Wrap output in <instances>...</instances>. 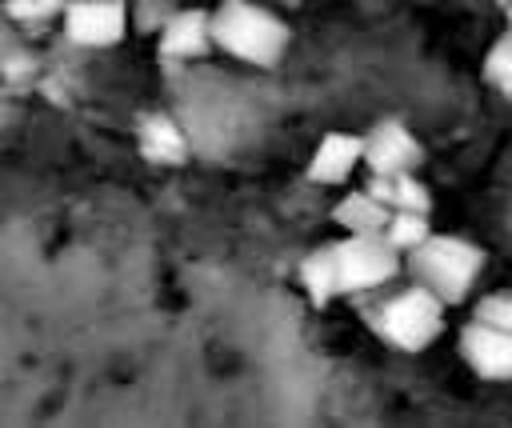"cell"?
Returning a JSON list of instances; mask_svg holds the SVG:
<instances>
[{
  "mask_svg": "<svg viewBox=\"0 0 512 428\" xmlns=\"http://www.w3.org/2000/svg\"><path fill=\"white\" fill-rule=\"evenodd\" d=\"M212 36L216 48L256 68H272L288 48V24L252 0H220L212 12Z\"/></svg>",
  "mask_w": 512,
  "mask_h": 428,
  "instance_id": "cell-1",
  "label": "cell"
},
{
  "mask_svg": "<svg viewBox=\"0 0 512 428\" xmlns=\"http://www.w3.org/2000/svg\"><path fill=\"white\" fill-rule=\"evenodd\" d=\"M368 324L380 340H388L400 352H420L444 332V300L428 284H412L392 292L388 300L368 308Z\"/></svg>",
  "mask_w": 512,
  "mask_h": 428,
  "instance_id": "cell-2",
  "label": "cell"
},
{
  "mask_svg": "<svg viewBox=\"0 0 512 428\" xmlns=\"http://www.w3.org/2000/svg\"><path fill=\"white\" fill-rule=\"evenodd\" d=\"M480 268H484V248L464 236H448V232H440V236L432 232L420 248L408 252L412 280L428 284L444 304H460L472 292Z\"/></svg>",
  "mask_w": 512,
  "mask_h": 428,
  "instance_id": "cell-3",
  "label": "cell"
},
{
  "mask_svg": "<svg viewBox=\"0 0 512 428\" xmlns=\"http://www.w3.org/2000/svg\"><path fill=\"white\" fill-rule=\"evenodd\" d=\"M336 264L340 292H368L400 272V252L384 232H348V240H336Z\"/></svg>",
  "mask_w": 512,
  "mask_h": 428,
  "instance_id": "cell-4",
  "label": "cell"
},
{
  "mask_svg": "<svg viewBox=\"0 0 512 428\" xmlns=\"http://www.w3.org/2000/svg\"><path fill=\"white\" fill-rule=\"evenodd\" d=\"M64 32L72 44L108 48L128 32V4L124 0H72L64 12Z\"/></svg>",
  "mask_w": 512,
  "mask_h": 428,
  "instance_id": "cell-5",
  "label": "cell"
},
{
  "mask_svg": "<svg viewBox=\"0 0 512 428\" xmlns=\"http://www.w3.org/2000/svg\"><path fill=\"white\" fill-rule=\"evenodd\" d=\"M460 352L468 368L484 380H512V328L488 324V320H468L460 328Z\"/></svg>",
  "mask_w": 512,
  "mask_h": 428,
  "instance_id": "cell-6",
  "label": "cell"
},
{
  "mask_svg": "<svg viewBox=\"0 0 512 428\" xmlns=\"http://www.w3.org/2000/svg\"><path fill=\"white\" fill-rule=\"evenodd\" d=\"M424 160L420 140L400 124V120H380L368 136H364V164L376 176H396V172H412Z\"/></svg>",
  "mask_w": 512,
  "mask_h": 428,
  "instance_id": "cell-7",
  "label": "cell"
},
{
  "mask_svg": "<svg viewBox=\"0 0 512 428\" xmlns=\"http://www.w3.org/2000/svg\"><path fill=\"white\" fill-rule=\"evenodd\" d=\"M216 44L212 36V12L204 8H176L168 24L160 28V56L168 60H196Z\"/></svg>",
  "mask_w": 512,
  "mask_h": 428,
  "instance_id": "cell-8",
  "label": "cell"
},
{
  "mask_svg": "<svg viewBox=\"0 0 512 428\" xmlns=\"http://www.w3.org/2000/svg\"><path fill=\"white\" fill-rule=\"evenodd\" d=\"M136 144H140L148 164L176 168L188 160V136L180 132V124L168 112H144L136 120Z\"/></svg>",
  "mask_w": 512,
  "mask_h": 428,
  "instance_id": "cell-9",
  "label": "cell"
},
{
  "mask_svg": "<svg viewBox=\"0 0 512 428\" xmlns=\"http://www.w3.org/2000/svg\"><path fill=\"white\" fill-rule=\"evenodd\" d=\"M364 160V136H352V132H328L312 160H308V180L312 184H340L352 176V168Z\"/></svg>",
  "mask_w": 512,
  "mask_h": 428,
  "instance_id": "cell-10",
  "label": "cell"
},
{
  "mask_svg": "<svg viewBox=\"0 0 512 428\" xmlns=\"http://www.w3.org/2000/svg\"><path fill=\"white\" fill-rule=\"evenodd\" d=\"M300 284L316 308H324L332 296H340V264H336V244H320L300 260Z\"/></svg>",
  "mask_w": 512,
  "mask_h": 428,
  "instance_id": "cell-11",
  "label": "cell"
},
{
  "mask_svg": "<svg viewBox=\"0 0 512 428\" xmlns=\"http://www.w3.org/2000/svg\"><path fill=\"white\" fill-rule=\"evenodd\" d=\"M388 212H392V208H388L380 196H372L368 188H360V192H348V196L332 208V220H336L344 232H384Z\"/></svg>",
  "mask_w": 512,
  "mask_h": 428,
  "instance_id": "cell-12",
  "label": "cell"
},
{
  "mask_svg": "<svg viewBox=\"0 0 512 428\" xmlns=\"http://www.w3.org/2000/svg\"><path fill=\"white\" fill-rule=\"evenodd\" d=\"M368 192L380 196L392 212H396V208H408V212H432V192H428L412 172H396V176H376V172H372Z\"/></svg>",
  "mask_w": 512,
  "mask_h": 428,
  "instance_id": "cell-13",
  "label": "cell"
},
{
  "mask_svg": "<svg viewBox=\"0 0 512 428\" xmlns=\"http://www.w3.org/2000/svg\"><path fill=\"white\" fill-rule=\"evenodd\" d=\"M384 236H388V244H392L396 252H412V248H420V244L432 236V228H428V212L396 208V212L388 216V224H384Z\"/></svg>",
  "mask_w": 512,
  "mask_h": 428,
  "instance_id": "cell-14",
  "label": "cell"
},
{
  "mask_svg": "<svg viewBox=\"0 0 512 428\" xmlns=\"http://www.w3.org/2000/svg\"><path fill=\"white\" fill-rule=\"evenodd\" d=\"M484 76H488V84L500 88L504 100H512V32H504V36L488 48V56H484Z\"/></svg>",
  "mask_w": 512,
  "mask_h": 428,
  "instance_id": "cell-15",
  "label": "cell"
},
{
  "mask_svg": "<svg viewBox=\"0 0 512 428\" xmlns=\"http://www.w3.org/2000/svg\"><path fill=\"white\" fill-rule=\"evenodd\" d=\"M72 0H8L4 12L16 20V24H44V20H56L68 12Z\"/></svg>",
  "mask_w": 512,
  "mask_h": 428,
  "instance_id": "cell-16",
  "label": "cell"
},
{
  "mask_svg": "<svg viewBox=\"0 0 512 428\" xmlns=\"http://www.w3.org/2000/svg\"><path fill=\"white\" fill-rule=\"evenodd\" d=\"M476 320H488V324L512 328V288L488 292V296H484V300L476 304Z\"/></svg>",
  "mask_w": 512,
  "mask_h": 428,
  "instance_id": "cell-17",
  "label": "cell"
},
{
  "mask_svg": "<svg viewBox=\"0 0 512 428\" xmlns=\"http://www.w3.org/2000/svg\"><path fill=\"white\" fill-rule=\"evenodd\" d=\"M172 12H176L172 0H140L136 12H132V24H136L140 32H152V28H164Z\"/></svg>",
  "mask_w": 512,
  "mask_h": 428,
  "instance_id": "cell-18",
  "label": "cell"
},
{
  "mask_svg": "<svg viewBox=\"0 0 512 428\" xmlns=\"http://www.w3.org/2000/svg\"><path fill=\"white\" fill-rule=\"evenodd\" d=\"M504 16H508V28H512V4H508V8H504Z\"/></svg>",
  "mask_w": 512,
  "mask_h": 428,
  "instance_id": "cell-19",
  "label": "cell"
},
{
  "mask_svg": "<svg viewBox=\"0 0 512 428\" xmlns=\"http://www.w3.org/2000/svg\"><path fill=\"white\" fill-rule=\"evenodd\" d=\"M496 4H500V8H508V4H512V0H496Z\"/></svg>",
  "mask_w": 512,
  "mask_h": 428,
  "instance_id": "cell-20",
  "label": "cell"
}]
</instances>
